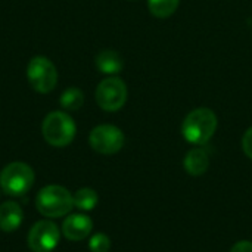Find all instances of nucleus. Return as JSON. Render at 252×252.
I'll use <instances>...</instances> for the list:
<instances>
[{
  "label": "nucleus",
  "instance_id": "1",
  "mask_svg": "<svg viewBox=\"0 0 252 252\" xmlns=\"http://www.w3.org/2000/svg\"><path fill=\"white\" fill-rule=\"evenodd\" d=\"M35 208L46 219L66 217L74 208V195L63 186L47 185L35 195Z\"/></svg>",
  "mask_w": 252,
  "mask_h": 252
},
{
  "label": "nucleus",
  "instance_id": "2",
  "mask_svg": "<svg viewBox=\"0 0 252 252\" xmlns=\"http://www.w3.org/2000/svg\"><path fill=\"white\" fill-rule=\"evenodd\" d=\"M219 127V120L210 108H196L186 115L182 124L183 137L196 146H202L211 140Z\"/></svg>",
  "mask_w": 252,
  "mask_h": 252
},
{
  "label": "nucleus",
  "instance_id": "3",
  "mask_svg": "<svg viewBox=\"0 0 252 252\" xmlns=\"http://www.w3.org/2000/svg\"><path fill=\"white\" fill-rule=\"evenodd\" d=\"M77 133L74 120L63 111H53L47 114L41 123V134L44 140L55 148L68 146Z\"/></svg>",
  "mask_w": 252,
  "mask_h": 252
},
{
  "label": "nucleus",
  "instance_id": "4",
  "mask_svg": "<svg viewBox=\"0 0 252 252\" xmlns=\"http://www.w3.org/2000/svg\"><path fill=\"white\" fill-rule=\"evenodd\" d=\"M34 180V170L21 161L10 162L0 171V189L4 195L12 198L27 195L32 188Z\"/></svg>",
  "mask_w": 252,
  "mask_h": 252
},
{
  "label": "nucleus",
  "instance_id": "5",
  "mask_svg": "<svg viewBox=\"0 0 252 252\" xmlns=\"http://www.w3.org/2000/svg\"><path fill=\"white\" fill-rule=\"evenodd\" d=\"M27 78L38 93H50L58 83V71L46 56H34L27 68Z\"/></svg>",
  "mask_w": 252,
  "mask_h": 252
},
{
  "label": "nucleus",
  "instance_id": "6",
  "mask_svg": "<svg viewBox=\"0 0 252 252\" xmlns=\"http://www.w3.org/2000/svg\"><path fill=\"white\" fill-rule=\"evenodd\" d=\"M127 94L128 90L126 83L121 78L111 75L99 83L96 89V102L103 111L115 112L126 105Z\"/></svg>",
  "mask_w": 252,
  "mask_h": 252
},
{
  "label": "nucleus",
  "instance_id": "7",
  "mask_svg": "<svg viewBox=\"0 0 252 252\" xmlns=\"http://www.w3.org/2000/svg\"><path fill=\"white\" fill-rule=\"evenodd\" d=\"M124 133L112 124H100L94 127L89 134V143L92 149L102 155H114L124 146Z\"/></svg>",
  "mask_w": 252,
  "mask_h": 252
},
{
  "label": "nucleus",
  "instance_id": "8",
  "mask_svg": "<svg viewBox=\"0 0 252 252\" xmlns=\"http://www.w3.org/2000/svg\"><path fill=\"white\" fill-rule=\"evenodd\" d=\"M61 229L50 219L37 221L28 232V248L31 252H52L59 244Z\"/></svg>",
  "mask_w": 252,
  "mask_h": 252
},
{
  "label": "nucleus",
  "instance_id": "9",
  "mask_svg": "<svg viewBox=\"0 0 252 252\" xmlns=\"http://www.w3.org/2000/svg\"><path fill=\"white\" fill-rule=\"evenodd\" d=\"M93 230V221L86 214H69L62 223L61 232L71 242H80L90 236Z\"/></svg>",
  "mask_w": 252,
  "mask_h": 252
},
{
  "label": "nucleus",
  "instance_id": "10",
  "mask_svg": "<svg viewBox=\"0 0 252 252\" xmlns=\"http://www.w3.org/2000/svg\"><path fill=\"white\" fill-rule=\"evenodd\" d=\"M24 221L22 207L15 201H7L0 205V230L12 233L19 229Z\"/></svg>",
  "mask_w": 252,
  "mask_h": 252
},
{
  "label": "nucleus",
  "instance_id": "11",
  "mask_svg": "<svg viewBox=\"0 0 252 252\" xmlns=\"http://www.w3.org/2000/svg\"><path fill=\"white\" fill-rule=\"evenodd\" d=\"M183 167L189 176L199 177V176L205 174L208 171V167H210L208 152L202 148L190 149L183 159Z\"/></svg>",
  "mask_w": 252,
  "mask_h": 252
},
{
  "label": "nucleus",
  "instance_id": "12",
  "mask_svg": "<svg viewBox=\"0 0 252 252\" xmlns=\"http://www.w3.org/2000/svg\"><path fill=\"white\" fill-rule=\"evenodd\" d=\"M96 66L100 72L108 75H117L124 68L123 58L115 50H102L96 56Z\"/></svg>",
  "mask_w": 252,
  "mask_h": 252
},
{
  "label": "nucleus",
  "instance_id": "13",
  "mask_svg": "<svg viewBox=\"0 0 252 252\" xmlns=\"http://www.w3.org/2000/svg\"><path fill=\"white\" fill-rule=\"evenodd\" d=\"M74 195V208H78L80 211H92L96 208L99 202V195L94 189L90 188H81Z\"/></svg>",
  "mask_w": 252,
  "mask_h": 252
},
{
  "label": "nucleus",
  "instance_id": "14",
  "mask_svg": "<svg viewBox=\"0 0 252 252\" xmlns=\"http://www.w3.org/2000/svg\"><path fill=\"white\" fill-rule=\"evenodd\" d=\"M180 4V0H148L149 12L157 18H168L171 16Z\"/></svg>",
  "mask_w": 252,
  "mask_h": 252
},
{
  "label": "nucleus",
  "instance_id": "15",
  "mask_svg": "<svg viewBox=\"0 0 252 252\" xmlns=\"http://www.w3.org/2000/svg\"><path fill=\"white\" fill-rule=\"evenodd\" d=\"M62 108L68 109V111H77L83 106L84 103V94L80 89L77 87H71V89H66L61 99H59Z\"/></svg>",
  "mask_w": 252,
  "mask_h": 252
},
{
  "label": "nucleus",
  "instance_id": "16",
  "mask_svg": "<svg viewBox=\"0 0 252 252\" xmlns=\"http://www.w3.org/2000/svg\"><path fill=\"white\" fill-rule=\"evenodd\" d=\"M89 250L90 252H109L111 250V239L105 233H94L89 239Z\"/></svg>",
  "mask_w": 252,
  "mask_h": 252
},
{
  "label": "nucleus",
  "instance_id": "17",
  "mask_svg": "<svg viewBox=\"0 0 252 252\" xmlns=\"http://www.w3.org/2000/svg\"><path fill=\"white\" fill-rule=\"evenodd\" d=\"M242 149H244V152H245V155L252 159V127H250L247 131H245V134H244V137H242Z\"/></svg>",
  "mask_w": 252,
  "mask_h": 252
},
{
  "label": "nucleus",
  "instance_id": "18",
  "mask_svg": "<svg viewBox=\"0 0 252 252\" xmlns=\"http://www.w3.org/2000/svg\"><path fill=\"white\" fill-rule=\"evenodd\" d=\"M230 252H252V242L251 241H239L232 247Z\"/></svg>",
  "mask_w": 252,
  "mask_h": 252
}]
</instances>
